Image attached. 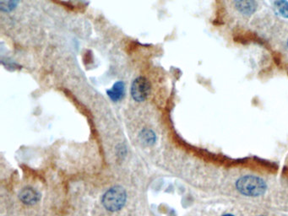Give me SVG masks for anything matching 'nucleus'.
I'll return each mask as SVG.
<instances>
[{"instance_id":"nucleus-1","label":"nucleus","mask_w":288,"mask_h":216,"mask_svg":"<svg viewBox=\"0 0 288 216\" xmlns=\"http://www.w3.org/2000/svg\"><path fill=\"white\" fill-rule=\"evenodd\" d=\"M234 188L242 196L259 197L267 194L268 185L267 181L260 176L244 174L235 181Z\"/></svg>"},{"instance_id":"nucleus-2","label":"nucleus","mask_w":288,"mask_h":216,"mask_svg":"<svg viewBox=\"0 0 288 216\" xmlns=\"http://www.w3.org/2000/svg\"><path fill=\"white\" fill-rule=\"evenodd\" d=\"M126 192L122 187L116 186L112 188L103 195V204L109 211H118L124 206Z\"/></svg>"},{"instance_id":"nucleus-3","label":"nucleus","mask_w":288,"mask_h":216,"mask_svg":"<svg viewBox=\"0 0 288 216\" xmlns=\"http://www.w3.org/2000/svg\"><path fill=\"white\" fill-rule=\"evenodd\" d=\"M150 92V84L147 79L140 76L135 79L131 86V96L135 101L142 102L146 100Z\"/></svg>"},{"instance_id":"nucleus-4","label":"nucleus","mask_w":288,"mask_h":216,"mask_svg":"<svg viewBox=\"0 0 288 216\" xmlns=\"http://www.w3.org/2000/svg\"><path fill=\"white\" fill-rule=\"evenodd\" d=\"M234 6L244 16H252L257 10L255 0H233Z\"/></svg>"},{"instance_id":"nucleus-5","label":"nucleus","mask_w":288,"mask_h":216,"mask_svg":"<svg viewBox=\"0 0 288 216\" xmlns=\"http://www.w3.org/2000/svg\"><path fill=\"white\" fill-rule=\"evenodd\" d=\"M21 200L25 204H34L40 199V195L32 188H25L20 194Z\"/></svg>"},{"instance_id":"nucleus-6","label":"nucleus","mask_w":288,"mask_h":216,"mask_svg":"<svg viewBox=\"0 0 288 216\" xmlns=\"http://www.w3.org/2000/svg\"><path fill=\"white\" fill-rule=\"evenodd\" d=\"M125 92L124 84L122 81H118L113 85V88L107 91V95L113 101H119L121 100Z\"/></svg>"},{"instance_id":"nucleus-7","label":"nucleus","mask_w":288,"mask_h":216,"mask_svg":"<svg viewBox=\"0 0 288 216\" xmlns=\"http://www.w3.org/2000/svg\"><path fill=\"white\" fill-rule=\"evenodd\" d=\"M275 7L276 12L280 16L288 19V0H275Z\"/></svg>"},{"instance_id":"nucleus-8","label":"nucleus","mask_w":288,"mask_h":216,"mask_svg":"<svg viewBox=\"0 0 288 216\" xmlns=\"http://www.w3.org/2000/svg\"><path fill=\"white\" fill-rule=\"evenodd\" d=\"M141 140L143 141V143L146 144H153L156 142V135L154 134L153 132L149 129H144L143 131L141 132Z\"/></svg>"},{"instance_id":"nucleus-9","label":"nucleus","mask_w":288,"mask_h":216,"mask_svg":"<svg viewBox=\"0 0 288 216\" xmlns=\"http://www.w3.org/2000/svg\"><path fill=\"white\" fill-rule=\"evenodd\" d=\"M18 2H19V0H1L0 1L1 10L3 12H11L13 10L16 9Z\"/></svg>"},{"instance_id":"nucleus-10","label":"nucleus","mask_w":288,"mask_h":216,"mask_svg":"<svg viewBox=\"0 0 288 216\" xmlns=\"http://www.w3.org/2000/svg\"><path fill=\"white\" fill-rule=\"evenodd\" d=\"M221 216H237L233 215L232 213H223L221 215Z\"/></svg>"},{"instance_id":"nucleus-11","label":"nucleus","mask_w":288,"mask_h":216,"mask_svg":"<svg viewBox=\"0 0 288 216\" xmlns=\"http://www.w3.org/2000/svg\"><path fill=\"white\" fill-rule=\"evenodd\" d=\"M264 216V215H262V216Z\"/></svg>"},{"instance_id":"nucleus-12","label":"nucleus","mask_w":288,"mask_h":216,"mask_svg":"<svg viewBox=\"0 0 288 216\" xmlns=\"http://www.w3.org/2000/svg\"></svg>"}]
</instances>
